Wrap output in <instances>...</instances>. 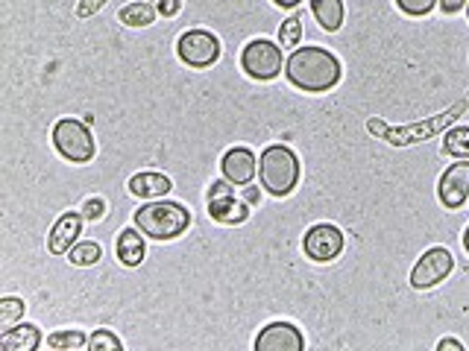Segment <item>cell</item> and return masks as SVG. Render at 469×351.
<instances>
[{
	"instance_id": "obj_17",
	"label": "cell",
	"mask_w": 469,
	"mask_h": 351,
	"mask_svg": "<svg viewBox=\"0 0 469 351\" xmlns=\"http://www.w3.org/2000/svg\"><path fill=\"white\" fill-rule=\"evenodd\" d=\"M311 12L326 33H338L343 26V15H347L343 0H311Z\"/></svg>"
},
{
	"instance_id": "obj_18",
	"label": "cell",
	"mask_w": 469,
	"mask_h": 351,
	"mask_svg": "<svg viewBox=\"0 0 469 351\" xmlns=\"http://www.w3.org/2000/svg\"><path fill=\"white\" fill-rule=\"evenodd\" d=\"M156 6L150 4V0H138V4H127L120 12H118V18L120 24H127V26H150L156 21Z\"/></svg>"
},
{
	"instance_id": "obj_21",
	"label": "cell",
	"mask_w": 469,
	"mask_h": 351,
	"mask_svg": "<svg viewBox=\"0 0 469 351\" xmlns=\"http://www.w3.org/2000/svg\"><path fill=\"white\" fill-rule=\"evenodd\" d=\"M47 346L50 348H82L89 346V336L82 334L79 328H68V331H57L47 336Z\"/></svg>"
},
{
	"instance_id": "obj_25",
	"label": "cell",
	"mask_w": 469,
	"mask_h": 351,
	"mask_svg": "<svg viewBox=\"0 0 469 351\" xmlns=\"http://www.w3.org/2000/svg\"><path fill=\"white\" fill-rule=\"evenodd\" d=\"M396 6L405 12L411 18H420V15H429V12L437 6V0H396Z\"/></svg>"
},
{
	"instance_id": "obj_10",
	"label": "cell",
	"mask_w": 469,
	"mask_h": 351,
	"mask_svg": "<svg viewBox=\"0 0 469 351\" xmlns=\"http://www.w3.org/2000/svg\"><path fill=\"white\" fill-rule=\"evenodd\" d=\"M437 196L449 211H458L469 200V159H461L458 164L446 167V173L440 176Z\"/></svg>"
},
{
	"instance_id": "obj_20",
	"label": "cell",
	"mask_w": 469,
	"mask_h": 351,
	"mask_svg": "<svg viewBox=\"0 0 469 351\" xmlns=\"http://www.w3.org/2000/svg\"><path fill=\"white\" fill-rule=\"evenodd\" d=\"M100 258H103V249H100V243H94V241L74 243L71 252H68V261H71L74 266H94Z\"/></svg>"
},
{
	"instance_id": "obj_15",
	"label": "cell",
	"mask_w": 469,
	"mask_h": 351,
	"mask_svg": "<svg viewBox=\"0 0 469 351\" xmlns=\"http://www.w3.org/2000/svg\"><path fill=\"white\" fill-rule=\"evenodd\" d=\"M41 346V331L38 325L21 322L18 328H6L0 334V351H36Z\"/></svg>"
},
{
	"instance_id": "obj_32",
	"label": "cell",
	"mask_w": 469,
	"mask_h": 351,
	"mask_svg": "<svg viewBox=\"0 0 469 351\" xmlns=\"http://www.w3.org/2000/svg\"><path fill=\"white\" fill-rule=\"evenodd\" d=\"M273 4H276V6H282V9H297V6L302 4V0H273Z\"/></svg>"
},
{
	"instance_id": "obj_24",
	"label": "cell",
	"mask_w": 469,
	"mask_h": 351,
	"mask_svg": "<svg viewBox=\"0 0 469 351\" xmlns=\"http://www.w3.org/2000/svg\"><path fill=\"white\" fill-rule=\"evenodd\" d=\"M89 346H91V351H120L123 348V343L118 340V336L109 331V328H100V331H94L91 336H89Z\"/></svg>"
},
{
	"instance_id": "obj_16",
	"label": "cell",
	"mask_w": 469,
	"mask_h": 351,
	"mask_svg": "<svg viewBox=\"0 0 469 351\" xmlns=\"http://www.w3.org/2000/svg\"><path fill=\"white\" fill-rule=\"evenodd\" d=\"M147 255V246H144V237L141 229H123L118 234V261L123 266H138Z\"/></svg>"
},
{
	"instance_id": "obj_26",
	"label": "cell",
	"mask_w": 469,
	"mask_h": 351,
	"mask_svg": "<svg viewBox=\"0 0 469 351\" xmlns=\"http://www.w3.org/2000/svg\"><path fill=\"white\" fill-rule=\"evenodd\" d=\"M82 217L91 220V222H98L106 217V200L103 196H91V200H86V205H82Z\"/></svg>"
},
{
	"instance_id": "obj_33",
	"label": "cell",
	"mask_w": 469,
	"mask_h": 351,
	"mask_svg": "<svg viewBox=\"0 0 469 351\" xmlns=\"http://www.w3.org/2000/svg\"><path fill=\"white\" fill-rule=\"evenodd\" d=\"M464 249H466V252H469V229H466V232H464Z\"/></svg>"
},
{
	"instance_id": "obj_19",
	"label": "cell",
	"mask_w": 469,
	"mask_h": 351,
	"mask_svg": "<svg viewBox=\"0 0 469 351\" xmlns=\"http://www.w3.org/2000/svg\"><path fill=\"white\" fill-rule=\"evenodd\" d=\"M443 152L452 159H469V126H454L446 132Z\"/></svg>"
},
{
	"instance_id": "obj_1",
	"label": "cell",
	"mask_w": 469,
	"mask_h": 351,
	"mask_svg": "<svg viewBox=\"0 0 469 351\" xmlns=\"http://www.w3.org/2000/svg\"><path fill=\"white\" fill-rule=\"evenodd\" d=\"M340 62L326 47H297L285 62V77L306 94H323L340 82Z\"/></svg>"
},
{
	"instance_id": "obj_34",
	"label": "cell",
	"mask_w": 469,
	"mask_h": 351,
	"mask_svg": "<svg viewBox=\"0 0 469 351\" xmlns=\"http://www.w3.org/2000/svg\"><path fill=\"white\" fill-rule=\"evenodd\" d=\"M466 15H469V4H466Z\"/></svg>"
},
{
	"instance_id": "obj_31",
	"label": "cell",
	"mask_w": 469,
	"mask_h": 351,
	"mask_svg": "<svg viewBox=\"0 0 469 351\" xmlns=\"http://www.w3.org/2000/svg\"><path fill=\"white\" fill-rule=\"evenodd\" d=\"M437 348H440V351H446V348H452V351H464V343L452 340V336H449V340H440V343H437Z\"/></svg>"
},
{
	"instance_id": "obj_29",
	"label": "cell",
	"mask_w": 469,
	"mask_h": 351,
	"mask_svg": "<svg viewBox=\"0 0 469 351\" xmlns=\"http://www.w3.org/2000/svg\"><path fill=\"white\" fill-rule=\"evenodd\" d=\"M437 4H440V9L446 12V15H454V12H461L469 4V0H437Z\"/></svg>"
},
{
	"instance_id": "obj_22",
	"label": "cell",
	"mask_w": 469,
	"mask_h": 351,
	"mask_svg": "<svg viewBox=\"0 0 469 351\" xmlns=\"http://www.w3.org/2000/svg\"><path fill=\"white\" fill-rule=\"evenodd\" d=\"M24 311H26V305L21 299H16V296L0 299V325L12 328L18 319H24Z\"/></svg>"
},
{
	"instance_id": "obj_5",
	"label": "cell",
	"mask_w": 469,
	"mask_h": 351,
	"mask_svg": "<svg viewBox=\"0 0 469 351\" xmlns=\"http://www.w3.org/2000/svg\"><path fill=\"white\" fill-rule=\"evenodd\" d=\"M241 67L253 79H261V82L276 79L282 74V47L273 45V41H267V38H255L244 47Z\"/></svg>"
},
{
	"instance_id": "obj_14",
	"label": "cell",
	"mask_w": 469,
	"mask_h": 351,
	"mask_svg": "<svg viewBox=\"0 0 469 351\" xmlns=\"http://www.w3.org/2000/svg\"><path fill=\"white\" fill-rule=\"evenodd\" d=\"M173 191V181L164 176V173H135L130 179V193L132 196H141V200H164Z\"/></svg>"
},
{
	"instance_id": "obj_30",
	"label": "cell",
	"mask_w": 469,
	"mask_h": 351,
	"mask_svg": "<svg viewBox=\"0 0 469 351\" xmlns=\"http://www.w3.org/2000/svg\"><path fill=\"white\" fill-rule=\"evenodd\" d=\"M241 200H244L246 205H255V202L261 200V193H258V188H244V193H241Z\"/></svg>"
},
{
	"instance_id": "obj_12",
	"label": "cell",
	"mask_w": 469,
	"mask_h": 351,
	"mask_svg": "<svg viewBox=\"0 0 469 351\" xmlns=\"http://www.w3.org/2000/svg\"><path fill=\"white\" fill-rule=\"evenodd\" d=\"M82 217L79 211H65V214L57 220V226L47 234V249L50 255H68L71 246L77 243V237L82 234Z\"/></svg>"
},
{
	"instance_id": "obj_2",
	"label": "cell",
	"mask_w": 469,
	"mask_h": 351,
	"mask_svg": "<svg viewBox=\"0 0 469 351\" xmlns=\"http://www.w3.org/2000/svg\"><path fill=\"white\" fill-rule=\"evenodd\" d=\"M135 229L141 234L153 237V241H173V237L185 234L191 226V211L171 200H150L135 211Z\"/></svg>"
},
{
	"instance_id": "obj_7",
	"label": "cell",
	"mask_w": 469,
	"mask_h": 351,
	"mask_svg": "<svg viewBox=\"0 0 469 351\" xmlns=\"http://www.w3.org/2000/svg\"><path fill=\"white\" fill-rule=\"evenodd\" d=\"M209 214L212 220L224 222V226H241V222L250 217V205L244 200H234V191H232V181H212L209 188Z\"/></svg>"
},
{
	"instance_id": "obj_8",
	"label": "cell",
	"mask_w": 469,
	"mask_h": 351,
	"mask_svg": "<svg viewBox=\"0 0 469 351\" xmlns=\"http://www.w3.org/2000/svg\"><path fill=\"white\" fill-rule=\"evenodd\" d=\"M452 270H454L452 252L443 246H434V249L425 252V255L417 261V266L411 270V287L413 290H432L440 284V281H446Z\"/></svg>"
},
{
	"instance_id": "obj_28",
	"label": "cell",
	"mask_w": 469,
	"mask_h": 351,
	"mask_svg": "<svg viewBox=\"0 0 469 351\" xmlns=\"http://www.w3.org/2000/svg\"><path fill=\"white\" fill-rule=\"evenodd\" d=\"M103 4H106V0H82V4L77 6V15H79V18H91L94 12H100V9H103Z\"/></svg>"
},
{
	"instance_id": "obj_23",
	"label": "cell",
	"mask_w": 469,
	"mask_h": 351,
	"mask_svg": "<svg viewBox=\"0 0 469 351\" xmlns=\"http://www.w3.org/2000/svg\"><path fill=\"white\" fill-rule=\"evenodd\" d=\"M299 38H302V15H291L287 21H282L279 26L282 47H299Z\"/></svg>"
},
{
	"instance_id": "obj_13",
	"label": "cell",
	"mask_w": 469,
	"mask_h": 351,
	"mask_svg": "<svg viewBox=\"0 0 469 351\" xmlns=\"http://www.w3.org/2000/svg\"><path fill=\"white\" fill-rule=\"evenodd\" d=\"M220 170H224V179H229L232 185H241V188L250 185V181L255 179V170H258L253 150L232 147L224 156V161H220Z\"/></svg>"
},
{
	"instance_id": "obj_11",
	"label": "cell",
	"mask_w": 469,
	"mask_h": 351,
	"mask_svg": "<svg viewBox=\"0 0 469 351\" xmlns=\"http://www.w3.org/2000/svg\"><path fill=\"white\" fill-rule=\"evenodd\" d=\"M258 351H302L306 348V336L294 325V322H270L255 336Z\"/></svg>"
},
{
	"instance_id": "obj_27",
	"label": "cell",
	"mask_w": 469,
	"mask_h": 351,
	"mask_svg": "<svg viewBox=\"0 0 469 351\" xmlns=\"http://www.w3.org/2000/svg\"><path fill=\"white\" fill-rule=\"evenodd\" d=\"M150 4H153L159 9V15L164 18H173L179 15V9H182V0H150Z\"/></svg>"
},
{
	"instance_id": "obj_3",
	"label": "cell",
	"mask_w": 469,
	"mask_h": 351,
	"mask_svg": "<svg viewBox=\"0 0 469 351\" xmlns=\"http://www.w3.org/2000/svg\"><path fill=\"white\" fill-rule=\"evenodd\" d=\"M258 173H261V188L270 196H287L294 193L297 181H299V159L291 147L285 144H273L261 152L258 159Z\"/></svg>"
},
{
	"instance_id": "obj_4",
	"label": "cell",
	"mask_w": 469,
	"mask_h": 351,
	"mask_svg": "<svg viewBox=\"0 0 469 351\" xmlns=\"http://www.w3.org/2000/svg\"><path fill=\"white\" fill-rule=\"evenodd\" d=\"M53 147L71 164H89L94 159V152H98L89 123L77 118H62L53 126Z\"/></svg>"
},
{
	"instance_id": "obj_6",
	"label": "cell",
	"mask_w": 469,
	"mask_h": 351,
	"mask_svg": "<svg viewBox=\"0 0 469 351\" xmlns=\"http://www.w3.org/2000/svg\"><path fill=\"white\" fill-rule=\"evenodd\" d=\"M176 53L188 67H212L220 59V41L209 30H188L179 36L176 41Z\"/></svg>"
},
{
	"instance_id": "obj_9",
	"label": "cell",
	"mask_w": 469,
	"mask_h": 351,
	"mask_svg": "<svg viewBox=\"0 0 469 351\" xmlns=\"http://www.w3.org/2000/svg\"><path fill=\"white\" fill-rule=\"evenodd\" d=\"M343 246H347V237L338 226L332 222H320V226H311L306 232V241H302V249H306V255L317 263H326V261H335Z\"/></svg>"
}]
</instances>
